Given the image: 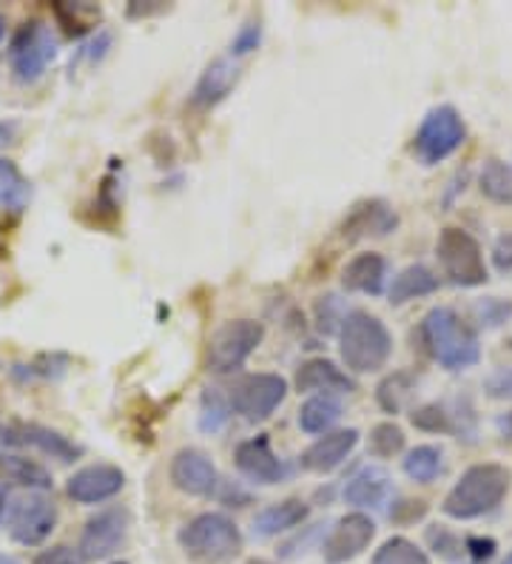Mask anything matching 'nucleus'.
<instances>
[{
    "label": "nucleus",
    "instance_id": "2eb2a0df",
    "mask_svg": "<svg viewBox=\"0 0 512 564\" xmlns=\"http://www.w3.org/2000/svg\"><path fill=\"white\" fill-rule=\"evenodd\" d=\"M126 488V474L117 465L109 462H97V465H86L77 470L66 482L68 499H75L77 505H100L115 499L120 490Z\"/></svg>",
    "mask_w": 512,
    "mask_h": 564
},
{
    "label": "nucleus",
    "instance_id": "de8ad7c7",
    "mask_svg": "<svg viewBox=\"0 0 512 564\" xmlns=\"http://www.w3.org/2000/svg\"><path fill=\"white\" fill-rule=\"evenodd\" d=\"M3 35H7V18L0 14V41H3Z\"/></svg>",
    "mask_w": 512,
    "mask_h": 564
},
{
    "label": "nucleus",
    "instance_id": "a878e982",
    "mask_svg": "<svg viewBox=\"0 0 512 564\" xmlns=\"http://www.w3.org/2000/svg\"><path fill=\"white\" fill-rule=\"evenodd\" d=\"M0 476H7L14 485L34 490V494L52 490V474L41 462L26 459V456H0Z\"/></svg>",
    "mask_w": 512,
    "mask_h": 564
},
{
    "label": "nucleus",
    "instance_id": "7c9ffc66",
    "mask_svg": "<svg viewBox=\"0 0 512 564\" xmlns=\"http://www.w3.org/2000/svg\"><path fill=\"white\" fill-rule=\"evenodd\" d=\"M373 564H431V556L404 536H393L373 553Z\"/></svg>",
    "mask_w": 512,
    "mask_h": 564
},
{
    "label": "nucleus",
    "instance_id": "c756f323",
    "mask_svg": "<svg viewBox=\"0 0 512 564\" xmlns=\"http://www.w3.org/2000/svg\"><path fill=\"white\" fill-rule=\"evenodd\" d=\"M404 474L418 485L436 482L444 474V451L438 445H418L413 447L402 462Z\"/></svg>",
    "mask_w": 512,
    "mask_h": 564
},
{
    "label": "nucleus",
    "instance_id": "20e7f679",
    "mask_svg": "<svg viewBox=\"0 0 512 564\" xmlns=\"http://www.w3.org/2000/svg\"><path fill=\"white\" fill-rule=\"evenodd\" d=\"M177 542L197 564H228L242 553V533L226 513H199L179 530Z\"/></svg>",
    "mask_w": 512,
    "mask_h": 564
},
{
    "label": "nucleus",
    "instance_id": "aec40b11",
    "mask_svg": "<svg viewBox=\"0 0 512 564\" xmlns=\"http://www.w3.org/2000/svg\"><path fill=\"white\" fill-rule=\"evenodd\" d=\"M296 391L299 393H350L356 382L341 371L339 365L325 357H314L299 365L296 371Z\"/></svg>",
    "mask_w": 512,
    "mask_h": 564
},
{
    "label": "nucleus",
    "instance_id": "6e6552de",
    "mask_svg": "<svg viewBox=\"0 0 512 564\" xmlns=\"http://www.w3.org/2000/svg\"><path fill=\"white\" fill-rule=\"evenodd\" d=\"M467 126L465 118L453 106H436L427 111V118L418 126L413 138V152L422 160V165H438L465 145Z\"/></svg>",
    "mask_w": 512,
    "mask_h": 564
},
{
    "label": "nucleus",
    "instance_id": "72a5a7b5",
    "mask_svg": "<svg viewBox=\"0 0 512 564\" xmlns=\"http://www.w3.org/2000/svg\"><path fill=\"white\" fill-rule=\"evenodd\" d=\"M410 422L418 427V431H431V434H453L456 431V422H453V413H447L444 405H424L410 413Z\"/></svg>",
    "mask_w": 512,
    "mask_h": 564
},
{
    "label": "nucleus",
    "instance_id": "473e14b6",
    "mask_svg": "<svg viewBox=\"0 0 512 564\" xmlns=\"http://www.w3.org/2000/svg\"><path fill=\"white\" fill-rule=\"evenodd\" d=\"M404 431L396 422H379L368 436V451L375 459H393L404 451Z\"/></svg>",
    "mask_w": 512,
    "mask_h": 564
},
{
    "label": "nucleus",
    "instance_id": "f257e3e1",
    "mask_svg": "<svg viewBox=\"0 0 512 564\" xmlns=\"http://www.w3.org/2000/svg\"><path fill=\"white\" fill-rule=\"evenodd\" d=\"M510 488V468H504L499 462H481V465H472L461 474L450 494L444 496L442 510L458 522H470V519L487 517L499 508Z\"/></svg>",
    "mask_w": 512,
    "mask_h": 564
},
{
    "label": "nucleus",
    "instance_id": "ea45409f",
    "mask_svg": "<svg viewBox=\"0 0 512 564\" xmlns=\"http://www.w3.org/2000/svg\"><path fill=\"white\" fill-rule=\"evenodd\" d=\"M427 513V502H422V499H404V502L393 505V510H390V519L399 524H410V522H418V519Z\"/></svg>",
    "mask_w": 512,
    "mask_h": 564
},
{
    "label": "nucleus",
    "instance_id": "39448f33",
    "mask_svg": "<svg viewBox=\"0 0 512 564\" xmlns=\"http://www.w3.org/2000/svg\"><path fill=\"white\" fill-rule=\"evenodd\" d=\"M436 257L442 262L444 276L458 289H478L490 280L484 251L470 231L458 226H447L436 240Z\"/></svg>",
    "mask_w": 512,
    "mask_h": 564
},
{
    "label": "nucleus",
    "instance_id": "a18cd8bd",
    "mask_svg": "<svg viewBox=\"0 0 512 564\" xmlns=\"http://www.w3.org/2000/svg\"><path fill=\"white\" fill-rule=\"evenodd\" d=\"M12 126H3L0 123V145H7V143H12Z\"/></svg>",
    "mask_w": 512,
    "mask_h": 564
},
{
    "label": "nucleus",
    "instance_id": "37998d69",
    "mask_svg": "<svg viewBox=\"0 0 512 564\" xmlns=\"http://www.w3.org/2000/svg\"><path fill=\"white\" fill-rule=\"evenodd\" d=\"M165 7H129V18H137V14H140V18H149V14H157V12H163Z\"/></svg>",
    "mask_w": 512,
    "mask_h": 564
},
{
    "label": "nucleus",
    "instance_id": "3c124183",
    "mask_svg": "<svg viewBox=\"0 0 512 564\" xmlns=\"http://www.w3.org/2000/svg\"><path fill=\"white\" fill-rule=\"evenodd\" d=\"M0 440H3V422H0Z\"/></svg>",
    "mask_w": 512,
    "mask_h": 564
},
{
    "label": "nucleus",
    "instance_id": "f3484780",
    "mask_svg": "<svg viewBox=\"0 0 512 564\" xmlns=\"http://www.w3.org/2000/svg\"><path fill=\"white\" fill-rule=\"evenodd\" d=\"M233 462H237L239 474L253 485H276L285 476V465L280 462V456L273 454L271 440L265 434L239 442Z\"/></svg>",
    "mask_w": 512,
    "mask_h": 564
},
{
    "label": "nucleus",
    "instance_id": "412c9836",
    "mask_svg": "<svg viewBox=\"0 0 512 564\" xmlns=\"http://www.w3.org/2000/svg\"><path fill=\"white\" fill-rule=\"evenodd\" d=\"M388 282V260L375 251L356 254L353 260L341 269V289L350 294H368L379 296Z\"/></svg>",
    "mask_w": 512,
    "mask_h": 564
},
{
    "label": "nucleus",
    "instance_id": "393cba45",
    "mask_svg": "<svg viewBox=\"0 0 512 564\" xmlns=\"http://www.w3.org/2000/svg\"><path fill=\"white\" fill-rule=\"evenodd\" d=\"M341 420V402L334 393H316L299 408V427L305 434H330Z\"/></svg>",
    "mask_w": 512,
    "mask_h": 564
},
{
    "label": "nucleus",
    "instance_id": "bb28decb",
    "mask_svg": "<svg viewBox=\"0 0 512 564\" xmlns=\"http://www.w3.org/2000/svg\"><path fill=\"white\" fill-rule=\"evenodd\" d=\"M478 188L487 200L499 203V206H512V165L499 158H490L481 165L478 174Z\"/></svg>",
    "mask_w": 512,
    "mask_h": 564
},
{
    "label": "nucleus",
    "instance_id": "f03ea898",
    "mask_svg": "<svg viewBox=\"0 0 512 564\" xmlns=\"http://www.w3.org/2000/svg\"><path fill=\"white\" fill-rule=\"evenodd\" d=\"M422 343L433 359L447 371H467L481 359L478 334L453 308L427 311L422 319Z\"/></svg>",
    "mask_w": 512,
    "mask_h": 564
},
{
    "label": "nucleus",
    "instance_id": "b1692460",
    "mask_svg": "<svg viewBox=\"0 0 512 564\" xmlns=\"http://www.w3.org/2000/svg\"><path fill=\"white\" fill-rule=\"evenodd\" d=\"M438 276L433 274L427 265L416 262V265H407L404 271H399L390 282V291H388V300L390 305H404L410 300H418V296H427V294H436L438 291Z\"/></svg>",
    "mask_w": 512,
    "mask_h": 564
},
{
    "label": "nucleus",
    "instance_id": "a211bd4d",
    "mask_svg": "<svg viewBox=\"0 0 512 564\" xmlns=\"http://www.w3.org/2000/svg\"><path fill=\"white\" fill-rule=\"evenodd\" d=\"M239 77H242V69H239L237 57H217L205 66V72L199 75L197 86L192 91V106L197 109H214L237 89Z\"/></svg>",
    "mask_w": 512,
    "mask_h": 564
},
{
    "label": "nucleus",
    "instance_id": "8fccbe9b",
    "mask_svg": "<svg viewBox=\"0 0 512 564\" xmlns=\"http://www.w3.org/2000/svg\"><path fill=\"white\" fill-rule=\"evenodd\" d=\"M246 564H273V562H265V558H251V562H246Z\"/></svg>",
    "mask_w": 512,
    "mask_h": 564
},
{
    "label": "nucleus",
    "instance_id": "864d4df0",
    "mask_svg": "<svg viewBox=\"0 0 512 564\" xmlns=\"http://www.w3.org/2000/svg\"><path fill=\"white\" fill-rule=\"evenodd\" d=\"M111 564H129V562H111Z\"/></svg>",
    "mask_w": 512,
    "mask_h": 564
},
{
    "label": "nucleus",
    "instance_id": "9d476101",
    "mask_svg": "<svg viewBox=\"0 0 512 564\" xmlns=\"http://www.w3.org/2000/svg\"><path fill=\"white\" fill-rule=\"evenodd\" d=\"M57 528V505L46 494H26L9 508V536L23 547H37Z\"/></svg>",
    "mask_w": 512,
    "mask_h": 564
},
{
    "label": "nucleus",
    "instance_id": "423d86ee",
    "mask_svg": "<svg viewBox=\"0 0 512 564\" xmlns=\"http://www.w3.org/2000/svg\"><path fill=\"white\" fill-rule=\"evenodd\" d=\"M265 339V325L257 319H228L205 345V368L211 373H233L248 362Z\"/></svg>",
    "mask_w": 512,
    "mask_h": 564
},
{
    "label": "nucleus",
    "instance_id": "9b49d317",
    "mask_svg": "<svg viewBox=\"0 0 512 564\" xmlns=\"http://www.w3.org/2000/svg\"><path fill=\"white\" fill-rule=\"evenodd\" d=\"M131 530V513L126 508H106L100 510L97 517H91L83 528L80 536V556L86 562H97V558H109L115 556L120 547L126 544Z\"/></svg>",
    "mask_w": 512,
    "mask_h": 564
},
{
    "label": "nucleus",
    "instance_id": "c85d7f7f",
    "mask_svg": "<svg viewBox=\"0 0 512 564\" xmlns=\"http://www.w3.org/2000/svg\"><path fill=\"white\" fill-rule=\"evenodd\" d=\"M32 200V186L12 160L0 158V208L3 212H23Z\"/></svg>",
    "mask_w": 512,
    "mask_h": 564
},
{
    "label": "nucleus",
    "instance_id": "58836bf2",
    "mask_svg": "<svg viewBox=\"0 0 512 564\" xmlns=\"http://www.w3.org/2000/svg\"><path fill=\"white\" fill-rule=\"evenodd\" d=\"M34 564H86V558H83L80 551H75V547L57 544V547L43 551L41 556L34 558Z\"/></svg>",
    "mask_w": 512,
    "mask_h": 564
},
{
    "label": "nucleus",
    "instance_id": "603ef678",
    "mask_svg": "<svg viewBox=\"0 0 512 564\" xmlns=\"http://www.w3.org/2000/svg\"><path fill=\"white\" fill-rule=\"evenodd\" d=\"M504 564H512V553H510V556H506V562Z\"/></svg>",
    "mask_w": 512,
    "mask_h": 564
},
{
    "label": "nucleus",
    "instance_id": "6ab92c4d",
    "mask_svg": "<svg viewBox=\"0 0 512 564\" xmlns=\"http://www.w3.org/2000/svg\"><path fill=\"white\" fill-rule=\"evenodd\" d=\"M359 445V431L356 427H345V431H330V434L319 436L314 445L302 454V468L311 474H334L339 465H345L353 447Z\"/></svg>",
    "mask_w": 512,
    "mask_h": 564
},
{
    "label": "nucleus",
    "instance_id": "e433bc0d",
    "mask_svg": "<svg viewBox=\"0 0 512 564\" xmlns=\"http://www.w3.org/2000/svg\"><path fill=\"white\" fill-rule=\"evenodd\" d=\"M262 43V26L260 21H248L246 26H239V32L233 35L231 41V57H242V55H251V52H257Z\"/></svg>",
    "mask_w": 512,
    "mask_h": 564
},
{
    "label": "nucleus",
    "instance_id": "2f4dec72",
    "mask_svg": "<svg viewBox=\"0 0 512 564\" xmlns=\"http://www.w3.org/2000/svg\"><path fill=\"white\" fill-rule=\"evenodd\" d=\"M231 402L217 388H208L203 393V400H199V427H203L205 434H217L231 420Z\"/></svg>",
    "mask_w": 512,
    "mask_h": 564
},
{
    "label": "nucleus",
    "instance_id": "79ce46f5",
    "mask_svg": "<svg viewBox=\"0 0 512 564\" xmlns=\"http://www.w3.org/2000/svg\"><path fill=\"white\" fill-rule=\"evenodd\" d=\"M465 551L470 553L476 562H487V558H492V553H495V542L492 539H481V536H470L465 542Z\"/></svg>",
    "mask_w": 512,
    "mask_h": 564
},
{
    "label": "nucleus",
    "instance_id": "4c0bfd02",
    "mask_svg": "<svg viewBox=\"0 0 512 564\" xmlns=\"http://www.w3.org/2000/svg\"><path fill=\"white\" fill-rule=\"evenodd\" d=\"M484 391L490 400H512V368H499L484 379Z\"/></svg>",
    "mask_w": 512,
    "mask_h": 564
},
{
    "label": "nucleus",
    "instance_id": "ddd939ff",
    "mask_svg": "<svg viewBox=\"0 0 512 564\" xmlns=\"http://www.w3.org/2000/svg\"><path fill=\"white\" fill-rule=\"evenodd\" d=\"M3 442L14 447H34V451H41V454L52 456V459L63 462H75L83 456V447L75 445V442L63 436L61 431H52L46 425H37V422H9L3 427Z\"/></svg>",
    "mask_w": 512,
    "mask_h": 564
},
{
    "label": "nucleus",
    "instance_id": "0eeeda50",
    "mask_svg": "<svg viewBox=\"0 0 512 564\" xmlns=\"http://www.w3.org/2000/svg\"><path fill=\"white\" fill-rule=\"evenodd\" d=\"M57 57V37L43 21H29L9 43V69L18 83H34L46 75Z\"/></svg>",
    "mask_w": 512,
    "mask_h": 564
},
{
    "label": "nucleus",
    "instance_id": "09e8293b",
    "mask_svg": "<svg viewBox=\"0 0 512 564\" xmlns=\"http://www.w3.org/2000/svg\"><path fill=\"white\" fill-rule=\"evenodd\" d=\"M0 564H21V562H18V558H12V556H0Z\"/></svg>",
    "mask_w": 512,
    "mask_h": 564
},
{
    "label": "nucleus",
    "instance_id": "a19ab883",
    "mask_svg": "<svg viewBox=\"0 0 512 564\" xmlns=\"http://www.w3.org/2000/svg\"><path fill=\"white\" fill-rule=\"evenodd\" d=\"M492 265H495L501 274L512 271V231L501 235L499 240H495V246H492Z\"/></svg>",
    "mask_w": 512,
    "mask_h": 564
},
{
    "label": "nucleus",
    "instance_id": "cd10ccee",
    "mask_svg": "<svg viewBox=\"0 0 512 564\" xmlns=\"http://www.w3.org/2000/svg\"><path fill=\"white\" fill-rule=\"evenodd\" d=\"M413 393H416V377L410 371H393L390 377H384L375 388V400L382 405L384 413H402L404 408L410 405L413 400Z\"/></svg>",
    "mask_w": 512,
    "mask_h": 564
},
{
    "label": "nucleus",
    "instance_id": "7ed1b4c3",
    "mask_svg": "<svg viewBox=\"0 0 512 564\" xmlns=\"http://www.w3.org/2000/svg\"><path fill=\"white\" fill-rule=\"evenodd\" d=\"M339 354L345 368L353 373H375L393 354V334L368 311H353L339 328Z\"/></svg>",
    "mask_w": 512,
    "mask_h": 564
},
{
    "label": "nucleus",
    "instance_id": "c03bdc74",
    "mask_svg": "<svg viewBox=\"0 0 512 564\" xmlns=\"http://www.w3.org/2000/svg\"><path fill=\"white\" fill-rule=\"evenodd\" d=\"M495 425H499V431H501V434H504L506 440L512 442V411H510V413H501V416H499V422H495Z\"/></svg>",
    "mask_w": 512,
    "mask_h": 564
},
{
    "label": "nucleus",
    "instance_id": "f704fd0d",
    "mask_svg": "<svg viewBox=\"0 0 512 564\" xmlns=\"http://www.w3.org/2000/svg\"><path fill=\"white\" fill-rule=\"evenodd\" d=\"M476 317L487 328H499V325H504L512 317V303L499 300V296H487V300L476 303Z\"/></svg>",
    "mask_w": 512,
    "mask_h": 564
},
{
    "label": "nucleus",
    "instance_id": "4468645a",
    "mask_svg": "<svg viewBox=\"0 0 512 564\" xmlns=\"http://www.w3.org/2000/svg\"><path fill=\"white\" fill-rule=\"evenodd\" d=\"M168 479L179 494L188 496H214V490L219 488V474L214 468L211 456L199 447H183L174 454Z\"/></svg>",
    "mask_w": 512,
    "mask_h": 564
},
{
    "label": "nucleus",
    "instance_id": "4be33fe9",
    "mask_svg": "<svg viewBox=\"0 0 512 564\" xmlns=\"http://www.w3.org/2000/svg\"><path fill=\"white\" fill-rule=\"evenodd\" d=\"M390 490H393V482H390L388 470L379 465H364L345 485V502L356 505V508H379L388 502Z\"/></svg>",
    "mask_w": 512,
    "mask_h": 564
},
{
    "label": "nucleus",
    "instance_id": "dca6fc26",
    "mask_svg": "<svg viewBox=\"0 0 512 564\" xmlns=\"http://www.w3.org/2000/svg\"><path fill=\"white\" fill-rule=\"evenodd\" d=\"M399 228L396 208L384 200H362L356 203L341 220L339 237L345 242L370 240V237H388Z\"/></svg>",
    "mask_w": 512,
    "mask_h": 564
},
{
    "label": "nucleus",
    "instance_id": "1a4fd4ad",
    "mask_svg": "<svg viewBox=\"0 0 512 564\" xmlns=\"http://www.w3.org/2000/svg\"><path fill=\"white\" fill-rule=\"evenodd\" d=\"M287 397V379L280 373H246L228 393L231 411L246 422H265Z\"/></svg>",
    "mask_w": 512,
    "mask_h": 564
},
{
    "label": "nucleus",
    "instance_id": "5701e85b",
    "mask_svg": "<svg viewBox=\"0 0 512 564\" xmlns=\"http://www.w3.org/2000/svg\"><path fill=\"white\" fill-rule=\"evenodd\" d=\"M307 513H311V508H307V502H302V499H285V502L268 505V508L260 510L257 519H253V533L260 539L280 536V533L299 528L307 519Z\"/></svg>",
    "mask_w": 512,
    "mask_h": 564
},
{
    "label": "nucleus",
    "instance_id": "49530a36",
    "mask_svg": "<svg viewBox=\"0 0 512 564\" xmlns=\"http://www.w3.org/2000/svg\"><path fill=\"white\" fill-rule=\"evenodd\" d=\"M3 513H7V494L0 488V519H3Z\"/></svg>",
    "mask_w": 512,
    "mask_h": 564
},
{
    "label": "nucleus",
    "instance_id": "c9c22d12",
    "mask_svg": "<svg viewBox=\"0 0 512 564\" xmlns=\"http://www.w3.org/2000/svg\"><path fill=\"white\" fill-rule=\"evenodd\" d=\"M427 542L442 558H461V553H465V542L447 528H438V524L427 530Z\"/></svg>",
    "mask_w": 512,
    "mask_h": 564
},
{
    "label": "nucleus",
    "instance_id": "f8f14e48",
    "mask_svg": "<svg viewBox=\"0 0 512 564\" xmlns=\"http://www.w3.org/2000/svg\"><path fill=\"white\" fill-rule=\"evenodd\" d=\"M373 536H375V522L368 517V513L356 510V513L341 517L339 522L334 524V530L328 533L325 544H322L325 562L328 564L353 562L356 556H362V553L368 551Z\"/></svg>",
    "mask_w": 512,
    "mask_h": 564
}]
</instances>
